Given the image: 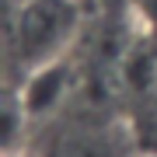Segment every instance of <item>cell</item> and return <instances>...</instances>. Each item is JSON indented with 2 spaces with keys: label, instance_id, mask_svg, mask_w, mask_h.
<instances>
[{
  "label": "cell",
  "instance_id": "cell-2",
  "mask_svg": "<svg viewBox=\"0 0 157 157\" xmlns=\"http://www.w3.org/2000/svg\"><path fill=\"white\" fill-rule=\"evenodd\" d=\"M67 87H70L67 59H56V63H49V67L28 73V77H21V98H17V105H21L25 119L45 115L63 94H67Z\"/></svg>",
  "mask_w": 157,
  "mask_h": 157
},
{
  "label": "cell",
  "instance_id": "cell-1",
  "mask_svg": "<svg viewBox=\"0 0 157 157\" xmlns=\"http://www.w3.org/2000/svg\"><path fill=\"white\" fill-rule=\"evenodd\" d=\"M84 21L80 0H21L7 21V56L21 77L67 59Z\"/></svg>",
  "mask_w": 157,
  "mask_h": 157
},
{
  "label": "cell",
  "instance_id": "cell-3",
  "mask_svg": "<svg viewBox=\"0 0 157 157\" xmlns=\"http://www.w3.org/2000/svg\"><path fill=\"white\" fill-rule=\"evenodd\" d=\"M136 14L147 25V32L157 35V0H136Z\"/></svg>",
  "mask_w": 157,
  "mask_h": 157
},
{
  "label": "cell",
  "instance_id": "cell-4",
  "mask_svg": "<svg viewBox=\"0 0 157 157\" xmlns=\"http://www.w3.org/2000/svg\"><path fill=\"white\" fill-rule=\"evenodd\" d=\"M143 157H157V154H143Z\"/></svg>",
  "mask_w": 157,
  "mask_h": 157
}]
</instances>
